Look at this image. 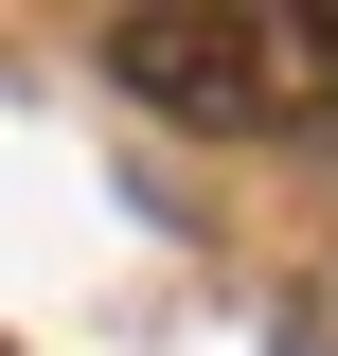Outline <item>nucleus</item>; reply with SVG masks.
Returning <instances> with one entry per match:
<instances>
[{"instance_id":"obj_1","label":"nucleus","mask_w":338,"mask_h":356,"mask_svg":"<svg viewBox=\"0 0 338 356\" xmlns=\"http://www.w3.org/2000/svg\"><path fill=\"white\" fill-rule=\"evenodd\" d=\"M107 89L161 125H338V0H143L107 18Z\"/></svg>"}]
</instances>
